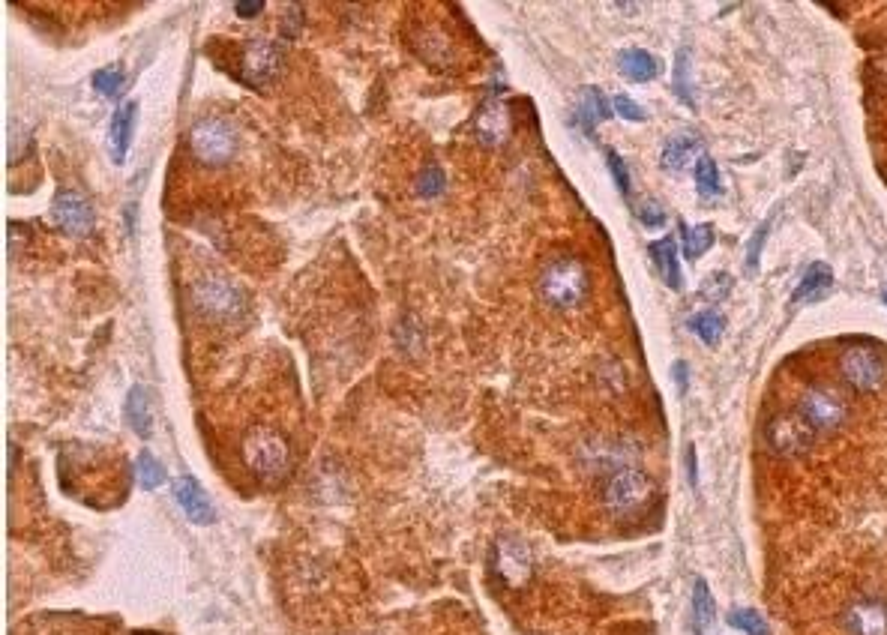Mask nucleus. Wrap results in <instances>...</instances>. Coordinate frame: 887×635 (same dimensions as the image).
Masks as SVG:
<instances>
[{"mask_svg": "<svg viewBox=\"0 0 887 635\" xmlns=\"http://www.w3.org/2000/svg\"><path fill=\"white\" fill-rule=\"evenodd\" d=\"M537 291L543 297L546 306L558 309V312H570L579 309L588 294H591V276L588 267L573 258V255H558L552 258L537 279Z\"/></svg>", "mask_w": 887, "mask_h": 635, "instance_id": "1", "label": "nucleus"}, {"mask_svg": "<svg viewBox=\"0 0 887 635\" xmlns=\"http://www.w3.org/2000/svg\"><path fill=\"white\" fill-rule=\"evenodd\" d=\"M243 459H246L249 471L264 486H279L288 477V471H291L288 441L276 429H270V426L249 429V435L243 441Z\"/></svg>", "mask_w": 887, "mask_h": 635, "instance_id": "2", "label": "nucleus"}, {"mask_svg": "<svg viewBox=\"0 0 887 635\" xmlns=\"http://www.w3.org/2000/svg\"><path fill=\"white\" fill-rule=\"evenodd\" d=\"M189 150L204 165H228L237 153V132L222 117H201L189 129Z\"/></svg>", "mask_w": 887, "mask_h": 635, "instance_id": "3", "label": "nucleus"}, {"mask_svg": "<svg viewBox=\"0 0 887 635\" xmlns=\"http://www.w3.org/2000/svg\"><path fill=\"white\" fill-rule=\"evenodd\" d=\"M282 63H285V54L276 42L249 39L237 57V78H243L249 87H264L279 75Z\"/></svg>", "mask_w": 887, "mask_h": 635, "instance_id": "4", "label": "nucleus"}, {"mask_svg": "<svg viewBox=\"0 0 887 635\" xmlns=\"http://www.w3.org/2000/svg\"><path fill=\"white\" fill-rule=\"evenodd\" d=\"M801 414L816 432H831L849 417V399L837 387H810L801 399Z\"/></svg>", "mask_w": 887, "mask_h": 635, "instance_id": "5", "label": "nucleus"}, {"mask_svg": "<svg viewBox=\"0 0 887 635\" xmlns=\"http://www.w3.org/2000/svg\"><path fill=\"white\" fill-rule=\"evenodd\" d=\"M768 447L780 456H804L813 450L816 441V429L807 423V417L798 414H780L768 423Z\"/></svg>", "mask_w": 887, "mask_h": 635, "instance_id": "6", "label": "nucleus"}, {"mask_svg": "<svg viewBox=\"0 0 887 635\" xmlns=\"http://www.w3.org/2000/svg\"><path fill=\"white\" fill-rule=\"evenodd\" d=\"M51 222L69 237H87L96 225L90 201L75 189H60L51 201Z\"/></svg>", "mask_w": 887, "mask_h": 635, "instance_id": "7", "label": "nucleus"}, {"mask_svg": "<svg viewBox=\"0 0 887 635\" xmlns=\"http://www.w3.org/2000/svg\"><path fill=\"white\" fill-rule=\"evenodd\" d=\"M840 372H843V378H846L855 390H861V393H873V390H879L882 381H885V363H882V357H879L873 348H867V345H852V348L843 354V360H840Z\"/></svg>", "mask_w": 887, "mask_h": 635, "instance_id": "8", "label": "nucleus"}, {"mask_svg": "<svg viewBox=\"0 0 887 635\" xmlns=\"http://www.w3.org/2000/svg\"><path fill=\"white\" fill-rule=\"evenodd\" d=\"M195 306L210 318H234L243 309V294L228 279L210 276L195 285Z\"/></svg>", "mask_w": 887, "mask_h": 635, "instance_id": "9", "label": "nucleus"}, {"mask_svg": "<svg viewBox=\"0 0 887 635\" xmlns=\"http://www.w3.org/2000/svg\"><path fill=\"white\" fill-rule=\"evenodd\" d=\"M492 573L504 585L522 588L534 573V558H531L528 546H522L519 540H498L495 552H492Z\"/></svg>", "mask_w": 887, "mask_h": 635, "instance_id": "10", "label": "nucleus"}, {"mask_svg": "<svg viewBox=\"0 0 887 635\" xmlns=\"http://www.w3.org/2000/svg\"><path fill=\"white\" fill-rule=\"evenodd\" d=\"M648 495H651V480L636 468H624L606 486V507L615 513H630L642 507Z\"/></svg>", "mask_w": 887, "mask_h": 635, "instance_id": "11", "label": "nucleus"}, {"mask_svg": "<svg viewBox=\"0 0 887 635\" xmlns=\"http://www.w3.org/2000/svg\"><path fill=\"white\" fill-rule=\"evenodd\" d=\"M411 45H414V51H417L426 63H432V66H438V69H447V66L456 63V48H453L450 33L441 30V27H435V24H423V27H417L414 36H411Z\"/></svg>", "mask_w": 887, "mask_h": 635, "instance_id": "12", "label": "nucleus"}, {"mask_svg": "<svg viewBox=\"0 0 887 635\" xmlns=\"http://www.w3.org/2000/svg\"><path fill=\"white\" fill-rule=\"evenodd\" d=\"M174 498L183 507L189 522H195V525H213L216 522V510H213L210 498L204 495V489L192 477L174 480Z\"/></svg>", "mask_w": 887, "mask_h": 635, "instance_id": "13", "label": "nucleus"}, {"mask_svg": "<svg viewBox=\"0 0 887 635\" xmlns=\"http://www.w3.org/2000/svg\"><path fill=\"white\" fill-rule=\"evenodd\" d=\"M474 126H477V138H480L483 144L498 147V144H504V141L510 138V129H513V123H510V108H507L504 102H486V105L477 111Z\"/></svg>", "mask_w": 887, "mask_h": 635, "instance_id": "14", "label": "nucleus"}, {"mask_svg": "<svg viewBox=\"0 0 887 635\" xmlns=\"http://www.w3.org/2000/svg\"><path fill=\"white\" fill-rule=\"evenodd\" d=\"M846 627L852 635H887L885 603H858L846 615Z\"/></svg>", "mask_w": 887, "mask_h": 635, "instance_id": "15", "label": "nucleus"}, {"mask_svg": "<svg viewBox=\"0 0 887 635\" xmlns=\"http://www.w3.org/2000/svg\"><path fill=\"white\" fill-rule=\"evenodd\" d=\"M693 624H696V635H720L717 603L705 579H696L693 585Z\"/></svg>", "mask_w": 887, "mask_h": 635, "instance_id": "16", "label": "nucleus"}, {"mask_svg": "<svg viewBox=\"0 0 887 635\" xmlns=\"http://www.w3.org/2000/svg\"><path fill=\"white\" fill-rule=\"evenodd\" d=\"M135 117H138V105L135 102H123L111 120V159L120 165L129 153V141H132V129H135Z\"/></svg>", "mask_w": 887, "mask_h": 635, "instance_id": "17", "label": "nucleus"}, {"mask_svg": "<svg viewBox=\"0 0 887 635\" xmlns=\"http://www.w3.org/2000/svg\"><path fill=\"white\" fill-rule=\"evenodd\" d=\"M696 153H699V138L690 135V132H678L675 138L666 141V147H663V159H660V162H663L666 171L681 174V171L693 162Z\"/></svg>", "mask_w": 887, "mask_h": 635, "instance_id": "18", "label": "nucleus"}, {"mask_svg": "<svg viewBox=\"0 0 887 635\" xmlns=\"http://www.w3.org/2000/svg\"><path fill=\"white\" fill-rule=\"evenodd\" d=\"M126 420H129V426H132V432L138 435V438H147L150 435V429H153V420H150V393L141 387V384H135L132 390H129V396H126Z\"/></svg>", "mask_w": 887, "mask_h": 635, "instance_id": "19", "label": "nucleus"}, {"mask_svg": "<svg viewBox=\"0 0 887 635\" xmlns=\"http://www.w3.org/2000/svg\"><path fill=\"white\" fill-rule=\"evenodd\" d=\"M651 258L660 270V276L666 279L669 288H681V264H678V249H675V240L666 237V240H657L651 243Z\"/></svg>", "mask_w": 887, "mask_h": 635, "instance_id": "20", "label": "nucleus"}, {"mask_svg": "<svg viewBox=\"0 0 887 635\" xmlns=\"http://www.w3.org/2000/svg\"><path fill=\"white\" fill-rule=\"evenodd\" d=\"M831 282H834V270H831L828 264H813V267L804 273L801 285L795 288L792 300H795V303L819 300V294H825V291L831 288Z\"/></svg>", "mask_w": 887, "mask_h": 635, "instance_id": "21", "label": "nucleus"}, {"mask_svg": "<svg viewBox=\"0 0 887 635\" xmlns=\"http://www.w3.org/2000/svg\"><path fill=\"white\" fill-rule=\"evenodd\" d=\"M621 72L633 81H651L657 75V60L648 51L633 48V51L621 54Z\"/></svg>", "mask_w": 887, "mask_h": 635, "instance_id": "22", "label": "nucleus"}, {"mask_svg": "<svg viewBox=\"0 0 887 635\" xmlns=\"http://www.w3.org/2000/svg\"><path fill=\"white\" fill-rule=\"evenodd\" d=\"M609 114H612V108H609V102H606L603 90L591 87V90L585 93V102L579 105V117H582L585 129L591 132V129H594V123H597V120H606Z\"/></svg>", "mask_w": 887, "mask_h": 635, "instance_id": "23", "label": "nucleus"}, {"mask_svg": "<svg viewBox=\"0 0 887 635\" xmlns=\"http://www.w3.org/2000/svg\"><path fill=\"white\" fill-rule=\"evenodd\" d=\"M696 189L705 198H717L720 189H723L720 174H717V165H714L711 156H699V162H696Z\"/></svg>", "mask_w": 887, "mask_h": 635, "instance_id": "24", "label": "nucleus"}, {"mask_svg": "<svg viewBox=\"0 0 887 635\" xmlns=\"http://www.w3.org/2000/svg\"><path fill=\"white\" fill-rule=\"evenodd\" d=\"M714 246V225H696V228H684V252L687 258H699Z\"/></svg>", "mask_w": 887, "mask_h": 635, "instance_id": "25", "label": "nucleus"}, {"mask_svg": "<svg viewBox=\"0 0 887 635\" xmlns=\"http://www.w3.org/2000/svg\"><path fill=\"white\" fill-rule=\"evenodd\" d=\"M690 330L705 342V345H717L723 336V318L717 312H699L696 318H690Z\"/></svg>", "mask_w": 887, "mask_h": 635, "instance_id": "26", "label": "nucleus"}, {"mask_svg": "<svg viewBox=\"0 0 887 635\" xmlns=\"http://www.w3.org/2000/svg\"><path fill=\"white\" fill-rule=\"evenodd\" d=\"M675 93L693 108L696 102H693V84H690V48H681L678 54H675Z\"/></svg>", "mask_w": 887, "mask_h": 635, "instance_id": "27", "label": "nucleus"}, {"mask_svg": "<svg viewBox=\"0 0 887 635\" xmlns=\"http://www.w3.org/2000/svg\"><path fill=\"white\" fill-rule=\"evenodd\" d=\"M165 483V471H162V465L144 450L141 456H138V486L144 489V492H153V489H159Z\"/></svg>", "mask_w": 887, "mask_h": 635, "instance_id": "28", "label": "nucleus"}, {"mask_svg": "<svg viewBox=\"0 0 887 635\" xmlns=\"http://www.w3.org/2000/svg\"><path fill=\"white\" fill-rule=\"evenodd\" d=\"M729 624H732L738 633L771 635V630H768V621H765L759 612H753V609H735V612L729 615Z\"/></svg>", "mask_w": 887, "mask_h": 635, "instance_id": "29", "label": "nucleus"}, {"mask_svg": "<svg viewBox=\"0 0 887 635\" xmlns=\"http://www.w3.org/2000/svg\"><path fill=\"white\" fill-rule=\"evenodd\" d=\"M417 192H420L423 198H435V195L444 192V174H441L438 165L429 162V165L420 171V177H417Z\"/></svg>", "mask_w": 887, "mask_h": 635, "instance_id": "30", "label": "nucleus"}, {"mask_svg": "<svg viewBox=\"0 0 887 635\" xmlns=\"http://www.w3.org/2000/svg\"><path fill=\"white\" fill-rule=\"evenodd\" d=\"M120 84H123V69H120L117 63L102 66V69L93 75V87H96L99 93H105V96H114V93L120 90Z\"/></svg>", "mask_w": 887, "mask_h": 635, "instance_id": "31", "label": "nucleus"}, {"mask_svg": "<svg viewBox=\"0 0 887 635\" xmlns=\"http://www.w3.org/2000/svg\"><path fill=\"white\" fill-rule=\"evenodd\" d=\"M606 162H609V171H612V177H615L618 189H621V192L630 198V171H627L624 159H621L615 150H606Z\"/></svg>", "mask_w": 887, "mask_h": 635, "instance_id": "32", "label": "nucleus"}, {"mask_svg": "<svg viewBox=\"0 0 887 635\" xmlns=\"http://www.w3.org/2000/svg\"><path fill=\"white\" fill-rule=\"evenodd\" d=\"M615 111L624 117V120H633V123H642L645 120V111L639 108V102H633L630 96H615Z\"/></svg>", "mask_w": 887, "mask_h": 635, "instance_id": "33", "label": "nucleus"}, {"mask_svg": "<svg viewBox=\"0 0 887 635\" xmlns=\"http://www.w3.org/2000/svg\"><path fill=\"white\" fill-rule=\"evenodd\" d=\"M639 219H642L648 228H657V225L666 222V213H663V207H660L657 201H648V204L639 207Z\"/></svg>", "mask_w": 887, "mask_h": 635, "instance_id": "34", "label": "nucleus"}, {"mask_svg": "<svg viewBox=\"0 0 887 635\" xmlns=\"http://www.w3.org/2000/svg\"><path fill=\"white\" fill-rule=\"evenodd\" d=\"M768 228H771V222H765V225L759 228V234L753 237V243H750V255H747V270H750V273L759 270V255H762V243H765Z\"/></svg>", "mask_w": 887, "mask_h": 635, "instance_id": "35", "label": "nucleus"}, {"mask_svg": "<svg viewBox=\"0 0 887 635\" xmlns=\"http://www.w3.org/2000/svg\"><path fill=\"white\" fill-rule=\"evenodd\" d=\"M234 9H237L240 18H255V15L264 9V0H237Z\"/></svg>", "mask_w": 887, "mask_h": 635, "instance_id": "36", "label": "nucleus"}, {"mask_svg": "<svg viewBox=\"0 0 887 635\" xmlns=\"http://www.w3.org/2000/svg\"><path fill=\"white\" fill-rule=\"evenodd\" d=\"M297 30H300V6L288 9L285 18H282V33L285 36H297Z\"/></svg>", "mask_w": 887, "mask_h": 635, "instance_id": "37", "label": "nucleus"}, {"mask_svg": "<svg viewBox=\"0 0 887 635\" xmlns=\"http://www.w3.org/2000/svg\"><path fill=\"white\" fill-rule=\"evenodd\" d=\"M687 474H690V486H699V474H696V450H687Z\"/></svg>", "mask_w": 887, "mask_h": 635, "instance_id": "38", "label": "nucleus"}, {"mask_svg": "<svg viewBox=\"0 0 887 635\" xmlns=\"http://www.w3.org/2000/svg\"><path fill=\"white\" fill-rule=\"evenodd\" d=\"M675 372H678V384H681V390H687V363H678Z\"/></svg>", "mask_w": 887, "mask_h": 635, "instance_id": "39", "label": "nucleus"}, {"mask_svg": "<svg viewBox=\"0 0 887 635\" xmlns=\"http://www.w3.org/2000/svg\"><path fill=\"white\" fill-rule=\"evenodd\" d=\"M885 303H887V291H885Z\"/></svg>", "mask_w": 887, "mask_h": 635, "instance_id": "40", "label": "nucleus"}]
</instances>
